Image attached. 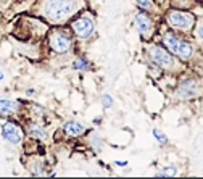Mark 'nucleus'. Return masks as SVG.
I'll return each instance as SVG.
<instances>
[{
    "mask_svg": "<svg viewBox=\"0 0 203 179\" xmlns=\"http://www.w3.org/2000/svg\"><path fill=\"white\" fill-rule=\"evenodd\" d=\"M156 2L160 3V5H161L163 8H166V2H168V0H156Z\"/></svg>",
    "mask_w": 203,
    "mask_h": 179,
    "instance_id": "nucleus-26",
    "label": "nucleus"
},
{
    "mask_svg": "<svg viewBox=\"0 0 203 179\" xmlns=\"http://www.w3.org/2000/svg\"><path fill=\"white\" fill-rule=\"evenodd\" d=\"M198 0H168L166 7L171 8H179V10H194L198 7Z\"/></svg>",
    "mask_w": 203,
    "mask_h": 179,
    "instance_id": "nucleus-17",
    "label": "nucleus"
},
{
    "mask_svg": "<svg viewBox=\"0 0 203 179\" xmlns=\"http://www.w3.org/2000/svg\"><path fill=\"white\" fill-rule=\"evenodd\" d=\"M176 84H174L171 95L176 102H192L203 95V81L195 74H179L176 77Z\"/></svg>",
    "mask_w": 203,
    "mask_h": 179,
    "instance_id": "nucleus-7",
    "label": "nucleus"
},
{
    "mask_svg": "<svg viewBox=\"0 0 203 179\" xmlns=\"http://www.w3.org/2000/svg\"><path fill=\"white\" fill-rule=\"evenodd\" d=\"M94 68V65H92V61H90L86 55H82V53H77L74 60L71 61V70L73 71H76V73H89V71H92Z\"/></svg>",
    "mask_w": 203,
    "mask_h": 179,
    "instance_id": "nucleus-15",
    "label": "nucleus"
},
{
    "mask_svg": "<svg viewBox=\"0 0 203 179\" xmlns=\"http://www.w3.org/2000/svg\"><path fill=\"white\" fill-rule=\"evenodd\" d=\"M115 165L124 168V166H127V161H126V160H116V161H115Z\"/></svg>",
    "mask_w": 203,
    "mask_h": 179,
    "instance_id": "nucleus-23",
    "label": "nucleus"
},
{
    "mask_svg": "<svg viewBox=\"0 0 203 179\" xmlns=\"http://www.w3.org/2000/svg\"><path fill=\"white\" fill-rule=\"evenodd\" d=\"M60 132L65 139H81L89 132V127L84 124L82 121L69 120V121H65L63 124H61Z\"/></svg>",
    "mask_w": 203,
    "mask_h": 179,
    "instance_id": "nucleus-13",
    "label": "nucleus"
},
{
    "mask_svg": "<svg viewBox=\"0 0 203 179\" xmlns=\"http://www.w3.org/2000/svg\"><path fill=\"white\" fill-rule=\"evenodd\" d=\"M3 77H5V74H3V71L0 70V81H3Z\"/></svg>",
    "mask_w": 203,
    "mask_h": 179,
    "instance_id": "nucleus-27",
    "label": "nucleus"
},
{
    "mask_svg": "<svg viewBox=\"0 0 203 179\" xmlns=\"http://www.w3.org/2000/svg\"><path fill=\"white\" fill-rule=\"evenodd\" d=\"M132 3H134L135 8L144 10V12L150 13L151 16H155L158 20H161V15L165 12V8H163L156 0H132Z\"/></svg>",
    "mask_w": 203,
    "mask_h": 179,
    "instance_id": "nucleus-14",
    "label": "nucleus"
},
{
    "mask_svg": "<svg viewBox=\"0 0 203 179\" xmlns=\"http://www.w3.org/2000/svg\"><path fill=\"white\" fill-rule=\"evenodd\" d=\"M0 136L7 144L13 145V147H21L23 141L26 139V131L20 120L8 118L0 126Z\"/></svg>",
    "mask_w": 203,
    "mask_h": 179,
    "instance_id": "nucleus-10",
    "label": "nucleus"
},
{
    "mask_svg": "<svg viewBox=\"0 0 203 179\" xmlns=\"http://www.w3.org/2000/svg\"><path fill=\"white\" fill-rule=\"evenodd\" d=\"M66 26L71 29L77 42H89L97 32V18L92 8L87 7L81 13H77Z\"/></svg>",
    "mask_w": 203,
    "mask_h": 179,
    "instance_id": "nucleus-8",
    "label": "nucleus"
},
{
    "mask_svg": "<svg viewBox=\"0 0 203 179\" xmlns=\"http://www.w3.org/2000/svg\"><path fill=\"white\" fill-rule=\"evenodd\" d=\"M92 124H102V116H97L95 120H92Z\"/></svg>",
    "mask_w": 203,
    "mask_h": 179,
    "instance_id": "nucleus-25",
    "label": "nucleus"
},
{
    "mask_svg": "<svg viewBox=\"0 0 203 179\" xmlns=\"http://www.w3.org/2000/svg\"><path fill=\"white\" fill-rule=\"evenodd\" d=\"M87 2H90V0H87Z\"/></svg>",
    "mask_w": 203,
    "mask_h": 179,
    "instance_id": "nucleus-29",
    "label": "nucleus"
},
{
    "mask_svg": "<svg viewBox=\"0 0 203 179\" xmlns=\"http://www.w3.org/2000/svg\"><path fill=\"white\" fill-rule=\"evenodd\" d=\"M84 137H87V145L92 149L94 153H98V152H102V150H103L105 141H103V137H102L97 131H90V129H89V132H87Z\"/></svg>",
    "mask_w": 203,
    "mask_h": 179,
    "instance_id": "nucleus-16",
    "label": "nucleus"
},
{
    "mask_svg": "<svg viewBox=\"0 0 203 179\" xmlns=\"http://www.w3.org/2000/svg\"><path fill=\"white\" fill-rule=\"evenodd\" d=\"M87 7V0H34L29 13L42 18L50 26H66Z\"/></svg>",
    "mask_w": 203,
    "mask_h": 179,
    "instance_id": "nucleus-1",
    "label": "nucleus"
},
{
    "mask_svg": "<svg viewBox=\"0 0 203 179\" xmlns=\"http://www.w3.org/2000/svg\"><path fill=\"white\" fill-rule=\"evenodd\" d=\"M44 42L50 57H66L74 53L77 41L68 26H50Z\"/></svg>",
    "mask_w": 203,
    "mask_h": 179,
    "instance_id": "nucleus-5",
    "label": "nucleus"
},
{
    "mask_svg": "<svg viewBox=\"0 0 203 179\" xmlns=\"http://www.w3.org/2000/svg\"><path fill=\"white\" fill-rule=\"evenodd\" d=\"M192 37L203 45V16H198V18H197L195 27H194V31H192Z\"/></svg>",
    "mask_w": 203,
    "mask_h": 179,
    "instance_id": "nucleus-19",
    "label": "nucleus"
},
{
    "mask_svg": "<svg viewBox=\"0 0 203 179\" xmlns=\"http://www.w3.org/2000/svg\"><path fill=\"white\" fill-rule=\"evenodd\" d=\"M2 21H3V13L0 12V24H2Z\"/></svg>",
    "mask_w": 203,
    "mask_h": 179,
    "instance_id": "nucleus-28",
    "label": "nucleus"
},
{
    "mask_svg": "<svg viewBox=\"0 0 203 179\" xmlns=\"http://www.w3.org/2000/svg\"><path fill=\"white\" fill-rule=\"evenodd\" d=\"M15 2H16V0H15Z\"/></svg>",
    "mask_w": 203,
    "mask_h": 179,
    "instance_id": "nucleus-30",
    "label": "nucleus"
},
{
    "mask_svg": "<svg viewBox=\"0 0 203 179\" xmlns=\"http://www.w3.org/2000/svg\"><path fill=\"white\" fill-rule=\"evenodd\" d=\"M100 103H102V107H103L105 110H110V108L113 107V103H115V100H113L111 94H102Z\"/></svg>",
    "mask_w": 203,
    "mask_h": 179,
    "instance_id": "nucleus-21",
    "label": "nucleus"
},
{
    "mask_svg": "<svg viewBox=\"0 0 203 179\" xmlns=\"http://www.w3.org/2000/svg\"><path fill=\"white\" fill-rule=\"evenodd\" d=\"M176 176H179V168L176 165L163 166L160 171L155 173V177H176Z\"/></svg>",
    "mask_w": 203,
    "mask_h": 179,
    "instance_id": "nucleus-18",
    "label": "nucleus"
},
{
    "mask_svg": "<svg viewBox=\"0 0 203 179\" xmlns=\"http://www.w3.org/2000/svg\"><path fill=\"white\" fill-rule=\"evenodd\" d=\"M155 39L160 44H163L176 58L187 65V68L195 65V61L201 55V44H198L190 36H182L179 32L171 31L161 20L158 24V34Z\"/></svg>",
    "mask_w": 203,
    "mask_h": 179,
    "instance_id": "nucleus-2",
    "label": "nucleus"
},
{
    "mask_svg": "<svg viewBox=\"0 0 203 179\" xmlns=\"http://www.w3.org/2000/svg\"><path fill=\"white\" fill-rule=\"evenodd\" d=\"M151 134H153V137H155V141L161 145V147H166V145L169 144V139L165 132H163L161 129H158V127H155L153 131H151Z\"/></svg>",
    "mask_w": 203,
    "mask_h": 179,
    "instance_id": "nucleus-20",
    "label": "nucleus"
},
{
    "mask_svg": "<svg viewBox=\"0 0 203 179\" xmlns=\"http://www.w3.org/2000/svg\"><path fill=\"white\" fill-rule=\"evenodd\" d=\"M197 16L192 10H179V8H171L166 7L161 15V21L165 23L169 29L174 32H179L182 36H190L197 23Z\"/></svg>",
    "mask_w": 203,
    "mask_h": 179,
    "instance_id": "nucleus-6",
    "label": "nucleus"
},
{
    "mask_svg": "<svg viewBox=\"0 0 203 179\" xmlns=\"http://www.w3.org/2000/svg\"><path fill=\"white\" fill-rule=\"evenodd\" d=\"M20 121L23 123V126H24V131H26L27 137L37 139V141H41V142H47L48 141V137H50L48 127L45 126L42 121L29 120V118H23Z\"/></svg>",
    "mask_w": 203,
    "mask_h": 179,
    "instance_id": "nucleus-12",
    "label": "nucleus"
},
{
    "mask_svg": "<svg viewBox=\"0 0 203 179\" xmlns=\"http://www.w3.org/2000/svg\"><path fill=\"white\" fill-rule=\"evenodd\" d=\"M132 21H134V26H135V29H137L142 42H150L156 37L158 24H160V20L158 18L151 16L150 13L144 12V10L135 8V12L132 15Z\"/></svg>",
    "mask_w": 203,
    "mask_h": 179,
    "instance_id": "nucleus-9",
    "label": "nucleus"
},
{
    "mask_svg": "<svg viewBox=\"0 0 203 179\" xmlns=\"http://www.w3.org/2000/svg\"><path fill=\"white\" fill-rule=\"evenodd\" d=\"M34 94H36V89H32V87H31V89H26V95H27V97H32Z\"/></svg>",
    "mask_w": 203,
    "mask_h": 179,
    "instance_id": "nucleus-24",
    "label": "nucleus"
},
{
    "mask_svg": "<svg viewBox=\"0 0 203 179\" xmlns=\"http://www.w3.org/2000/svg\"><path fill=\"white\" fill-rule=\"evenodd\" d=\"M13 37L18 42L41 44L50 29V24L32 13H20L13 21Z\"/></svg>",
    "mask_w": 203,
    "mask_h": 179,
    "instance_id": "nucleus-4",
    "label": "nucleus"
},
{
    "mask_svg": "<svg viewBox=\"0 0 203 179\" xmlns=\"http://www.w3.org/2000/svg\"><path fill=\"white\" fill-rule=\"evenodd\" d=\"M15 0H0V12L2 13H7L8 10L13 7Z\"/></svg>",
    "mask_w": 203,
    "mask_h": 179,
    "instance_id": "nucleus-22",
    "label": "nucleus"
},
{
    "mask_svg": "<svg viewBox=\"0 0 203 179\" xmlns=\"http://www.w3.org/2000/svg\"><path fill=\"white\" fill-rule=\"evenodd\" d=\"M144 57L147 61H150V63H153L155 66H158L165 74L179 76V74H182L184 71H187V65L174 57L156 39H153V41H150V42H144Z\"/></svg>",
    "mask_w": 203,
    "mask_h": 179,
    "instance_id": "nucleus-3",
    "label": "nucleus"
},
{
    "mask_svg": "<svg viewBox=\"0 0 203 179\" xmlns=\"http://www.w3.org/2000/svg\"><path fill=\"white\" fill-rule=\"evenodd\" d=\"M24 102L23 100H13L7 97H0V120L8 118H21L24 113Z\"/></svg>",
    "mask_w": 203,
    "mask_h": 179,
    "instance_id": "nucleus-11",
    "label": "nucleus"
}]
</instances>
